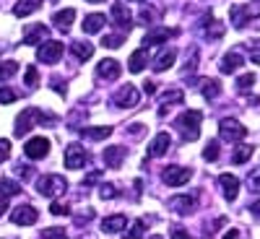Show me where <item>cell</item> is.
I'll return each mask as SVG.
<instances>
[{"label": "cell", "mask_w": 260, "mask_h": 239, "mask_svg": "<svg viewBox=\"0 0 260 239\" xmlns=\"http://www.w3.org/2000/svg\"><path fill=\"white\" fill-rule=\"evenodd\" d=\"M237 236H240V231H237V229H229V231L224 234V239H237Z\"/></svg>", "instance_id": "cell-51"}, {"label": "cell", "mask_w": 260, "mask_h": 239, "mask_svg": "<svg viewBox=\"0 0 260 239\" xmlns=\"http://www.w3.org/2000/svg\"><path fill=\"white\" fill-rule=\"evenodd\" d=\"M8 154H11V141L0 138V161H6V159H8Z\"/></svg>", "instance_id": "cell-43"}, {"label": "cell", "mask_w": 260, "mask_h": 239, "mask_svg": "<svg viewBox=\"0 0 260 239\" xmlns=\"http://www.w3.org/2000/svg\"><path fill=\"white\" fill-rule=\"evenodd\" d=\"M143 231H146V221L141 219V221H136L133 226H130V231H127V239H141V236H143Z\"/></svg>", "instance_id": "cell-39"}, {"label": "cell", "mask_w": 260, "mask_h": 239, "mask_svg": "<svg viewBox=\"0 0 260 239\" xmlns=\"http://www.w3.org/2000/svg\"><path fill=\"white\" fill-rule=\"evenodd\" d=\"M203 159H206V161H216V159H219V141H208V143H206Z\"/></svg>", "instance_id": "cell-35"}, {"label": "cell", "mask_w": 260, "mask_h": 239, "mask_svg": "<svg viewBox=\"0 0 260 239\" xmlns=\"http://www.w3.org/2000/svg\"><path fill=\"white\" fill-rule=\"evenodd\" d=\"M39 236L42 239H68V231H65L62 226H52V229H42Z\"/></svg>", "instance_id": "cell-34"}, {"label": "cell", "mask_w": 260, "mask_h": 239, "mask_svg": "<svg viewBox=\"0 0 260 239\" xmlns=\"http://www.w3.org/2000/svg\"><path fill=\"white\" fill-rule=\"evenodd\" d=\"M247 185H250V190H260V169H255L247 177Z\"/></svg>", "instance_id": "cell-44"}, {"label": "cell", "mask_w": 260, "mask_h": 239, "mask_svg": "<svg viewBox=\"0 0 260 239\" xmlns=\"http://www.w3.org/2000/svg\"><path fill=\"white\" fill-rule=\"evenodd\" d=\"M24 154H26L29 159H45V156L50 154V141H47V138H42V135L29 138L26 146H24Z\"/></svg>", "instance_id": "cell-11"}, {"label": "cell", "mask_w": 260, "mask_h": 239, "mask_svg": "<svg viewBox=\"0 0 260 239\" xmlns=\"http://www.w3.org/2000/svg\"><path fill=\"white\" fill-rule=\"evenodd\" d=\"M99 180H102V172H89V177L83 180V185L89 187V185H94V182H99Z\"/></svg>", "instance_id": "cell-46"}, {"label": "cell", "mask_w": 260, "mask_h": 239, "mask_svg": "<svg viewBox=\"0 0 260 239\" xmlns=\"http://www.w3.org/2000/svg\"><path fill=\"white\" fill-rule=\"evenodd\" d=\"M78 133H81L86 141H104V138L112 135V127H110V125H104V127H81Z\"/></svg>", "instance_id": "cell-24"}, {"label": "cell", "mask_w": 260, "mask_h": 239, "mask_svg": "<svg viewBox=\"0 0 260 239\" xmlns=\"http://www.w3.org/2000/svg\"><path fill=\"white\" fill-rule=\"evenodd\" d=\"M73 18H76V11H73V8H62V11H57V13L52 16V24H55L60 31H68L71 24H73Z\"/></svg>", "instance_id": "cell-23"}, {"label": "cell", "mask_w": 260, "mask_h": 239, "mask_svg": "<svg viewBox=\"0 0 260 239\" xmlns=\"http://www.w3.org/2000/svg\"><path fill=\"white\" fill-rule=\"evenodd\" d=\"M65 47H62V42H55V39H47V42H42L39 50H37V60L39 62H45V65H55L60 57H62Z\"/></svg>", "instance_id": "cell-4"}, {"label": "cell", "mask_w": 260, "mask_h": 239, "mask_svg": "<svg viewBox=\"0 0 260 239\" xmlns=\"http://www.w3.org/2000/svg\"><path fill=\"white\" fill-rule=\"evenodd\" d=\"M52 89H55L60 96H65V89H68V86H65V83H60V81H55V83H52Z\"/></svg>", "instance_id": "cell-48"}, {"label": "cell", "mask_w": 260, "mask_h": 239, "mask_svg": "<svg viewBox=\"0 0 260 239\" xmlns=\"http://www.w3.org/2000/svg\"><path fill=\"white\" fill-rule=\"evenodd\" d=\"M47 34H50V29L45 24H31V26H26L21 42H24V45H42V42L47 39Z\"/></svg>", "instance_id": "cell-13"}, {"label": "cell", "mask_w": 260, "mask_h": 239, "mask_svg": "<svg viewBox=\"0 0 260 239\" xmlns=\"http://www.w3.org/2000/svg\"><path fill=\"white\" fill-rule=\"evenodd\" d=\"M16 175H18L21 180H31V177H34V169L26 166V164H18V166H16Z\"/></svg>", "instance_id": "cell-42"}, {"label": "cell", "mask_w": 260, "mask_h": 239, "mask_svg": "<svg viewBox=\"0 0 260 239\" xmlns=\"http://www.w3.org/2000/svg\"><path fill=\"white\" fill-rule=\"evenodd\" d=\"M96 76H99L102 81H117V78H120V62L112 60V57L102 60V62L96 65Z\"/></svg>", "instance_id": "cell-14"}, {"label": "cell", "mask_w": 260, "mask_h": 239, "mask_svg": "<svg viewBox=\"0 0 260 239\" xmlns=\"http://www.w3.org/2000/svg\"><path fill=\"white\" fill-rule=\"evenodd\" d=\"M89 3H102V0H89Z\"/></svg>", "instance_id": "cell-54"}, {"label": "cell", "mask_w": 260, "mask_h": 239, "mask_svg": "<svg viewBox=\"0 0 260 239\" xmlns=\"http://www.w3.org/2000/svg\"><path fill=\"white\" fill-rule=\"evenodd\" d=\"M146 62H148L146 50H136L133 55H130V60H127V71L130 73H141V71H146Z\"/></svg>", "instance_id": "cell-25"}, {"label": "cell", "mask_w": 260, "mask_h": 239, "mask_svg": "<svg viewBox=\"0 0 260 239\" xmlns=\"http://www.w3.org/2000/svg\"><path fill=\"white\" fill-rule=\"evenodd\" d=\"M201 122H203V115L198 112V110H187V112H182L177 120H175V127L182 133V141H198V135H201Z\"/></svg>", "instance_id": "cell-1"}, {"label": "cell", "mask_w": 260, "mask_h": 239, "mask_svg": "<svg viewBox=\"0 0 260 239\" xmlns=\"http://www.w3.org/2000/svg\"><path fill=\"white\" fill-rule=\"evenodd\" d=\"M8 208V195H0V213H6Z\"/></svg>", "instance_id": "cell-50"}, {"label": "cell", "mask_w": 260, "mask_h": 239, "mask_svg": "<svg viewBox=\"0 0 260 239\" xmlns=\"http://www.w3.org/2000/svg\"><path fill=\"white\" fill-rule=\"evenodd\" d=\"M16 71H18V65H16L13 60L0 62V81H8V78H13V76H16Z\"/></svg>", "instance_id": "cell-33"}, {"label": "cell", "mask_w": 260, "mask_h": 239, "mask_svg": "<svg viewBox=\"0 0 260 239\" xmlns=\"http://www.w3.org/2000/svg\"><path fill=\"white\" fill-rule=\"evenodd\" d=\"M65 190H68V182L60 175H45L42 180H37V192L45 195V198H55V195H62Z\"/></svg>", "instance_id": "cell-3"}, {"label": "cell", "mask_w": 260, "mask_h": 239, "mask_svg": "<svg viewBox=\"0 0 260 239\" xmlns=\"http://www.w3.org/2000/svg\"><path fill=\"white\" fill-rule=\"evenodd\" d=\"M39 122H55V117L52 115H42V110H24L18 115V120H16V135L21 138V135H26L29 130L34 127V125H39Z\"/></svg>", "instance_id": "cell-2"}, {"label": "cell", "mask_w": 260, "mask_h": 239, "mask_svg": "<svg viewBox=\"0 0 260 239\" xmlns=\"http://www.w3.org/2000/svg\"><path fill=\"white\" fill-rule=\"evenodd\" d=\"M175 60H177V52L175 50H161L156 55V60H154V71H159V73L169 71L172 65H175Z\"/></svg>", "instance_id": "cell-22"}, {"label": "cell", "mask_w": 260, "mask_h": 239, "mask_svg": "<svg viewBox=\"0 0 260 239\" xmlns=\"http://www.w3.org/2000/svg\"><path fill=\"white\" fill-rule=\"evenodd\" d=\"M177 29H154V31H148L143 37V45L146 47H154V45H161V42H167L169 37H175Z\"/></svg>", "instance_id": "cell-20"}, {"label": "cell", "mask_w": 260, "mask_h": 239, "mask_svg": "<svg viewBox=\"0 0 260 239\" xmlns=\"http://www.w3.org/2000/svg\"><path fill=\"white\" fill-rule=\"evenodd\" d=\"M143 89H146V94H154V89H156V83H154V81H146V83H143Z\"/></svg>", "instance_id": "cell-49"}, {"label": "cell", "mask_w": 260, "mask_h": 239, "mask_svg": "<svg viewBox=\"0 0 260 239\" xmlns=\"http://www.w3.org/2000/svg\"><path fill=\"white\" fill-rule=\"evenodd\" d=\"M172 239H192L185 229H180V226H175V229H172Z\"/></svg>", "instance_id": "cell-47"}, {"label": "cell", "mask_w": 260, "mask_h": 239, "mask_svg": "<svg viewBox=\"0 0 260 239\" xmlns=\"http://www.w3.org/2000/svg\"><path fill=\"white\" fill-rule=\"evenodd\" d=\"M89 161V151H86L81 143H71L65 148V169H81Z\"/></svg>", "instance_id": "cell-6"}, {"label": "cell", "mask_w": 260, "mask_h": 239, "mask_svg": "<svg viewBox=\"0 0 260 239\" xmlns=\"http://www.w3.org/2000/svg\"><path fill=\"white\" fill-rule=\"evenodd\" d=\"M102 159H104L107 166L117 169V166H122V161H125V148H122V146H110V148H104Z\"/></svg>", "instance_id": "cell-17"}, {"label": "cell", "mask_w": 260, "mask_h": 239, "mask_svg": "<svg viewBox=\"0 0 260 239\" xmlns=\"http://www.w3.org/2000/svg\"><path fill=\"white\" fill-rule=\"evenodd\" d=\"M104 26H107V16L104 13H91V16L83 18V31L86 34H99Z\"/></svg>", "instance_id": "cell-19"}, {"label": "cell", "mask_w": 260, "mask_h": 239, "mask_svg": "<svg viewBox=\"0 0 260 239\" xmlns=\"http://www.w3.org/2000/svg\"><path fill=\"white\" fill-rule=\"evenodd\" d=\"M112 21H115V24L120 26V29H130V24H133V16H130V11L122 6V3H115L112 6Z\"/></svg>", "instance_id": "cell-21"}, {"label": "cell", "mask_w": 260, "mask_h": 239, "mask_svg": "<svg viewBox=\"0 0 260 239\" xmlns=\"http://www.w3.org/2000/svg\"><path fill=\"white\" fill-rule=\"evenodd\" d=\"M201 91H203V96L208 101H213V99H219V94H221V83L216 81V78H208V81L201 83Z\"/></svg>", "instance_id": "cell-28"}, {"label": "cell", "mask_w": 260, "mask_h": 239, "mask_svg": "<svg viewBox=\"0 0 260 239\" xmlns=\"http://www.w3.org/2000/svg\"><path fill=\"white\" fill-rule=\"evenodd\" d=\"M125 37H127V31H125V29H120L117 34H104V37H102V47L115 50V47H120L122 42H125Z\"/></svg>", "instance_id": "cell-30"}, {"label": "cell", "mask_w": 260, "mask_h": 239, "mask_svg": "<svg viewBox=\"0 0 260 239\" xmlns=\"http://www.w3.org/2000/svg\"><path fill=\"white\" fill-rule=\"evenodd\" d=\"M99 198H102V200H112V198H115V187H112L110 182H104V185L99 187Z\"/></svg>", "instance_id": "cell-40"}, {"label": "cell", "mask_w": 260, "mask_h": 239, "mask_svg": "<svg viewBox=\"0 0 260 239\" xmlns=\"http://www.w3.org/2000/svg\"><path fill=\"white\" fill-rule=\"evenodd\" d=\"M219 133H221V141L237 143V141H242V138L247 135V127H245L242 122H237L234 117H226V120L219 122Z\"/></svg>", "instance_id": "cell-5"}, {"label": "cell", "mask_w": 260, "mask_h": 239, "mask_svg": "<svg viewBox=\"0 0 260 239\" xmlns=\"http://www.w3.org/2000/svg\"><path fill=\"white\" fill-rule=\"evenodd\" d=\"M169 146H172V138H169V133H159L154 141H151V146H148V156H154V159L164 156Z\"/></svg>", "instance_id": "cell-18"}, {"label": "cell", "mask_w": 260, "mask_h": 239, "mask_svg": "<svg viewBox=\"0 0 260 239\" xmlns=\"http://www.w3.org/2000/svg\"><path fill=\"white\" fill-rule=\"evenodd\" d=\"M125 226H127V216H120V213H115V216H104V221H102V231H104V234L125 231Z\"/></svg>", "instance_id": "cell-15"}, {"label": "cell", "mask_w": 260, "mask_h": 239, "mask_svg": "<svg viewBox=\"0 0 260 239\" xmlns=\"http://www.w3.org/2000/svg\"><path fill=\"white\" fill-rule=\"evenodd\" d=\"M219 185L224 190V198L226 200H234L237 195H240V180H237L234 175H219Z\"/></svg>", "instance_id": "cell-16"}, {"label": "cell", "mask_w": 260, "mask_h": 239, "mask_svg": "<svg viewBox=\"0 0 260 239\" xmlns=\"http://www.w3.org/2000/svg\"><path fill=\"white\" fill-rule=\"evenodd\" d=\"M18 99V91L11 86H0V104H13Z\"/></svg>", "instance_id": "cell-36"}, {"label": "cell", "mask_w": 260, "mask_h": 239, "mask_svg": "<svg viewBox=\"0 0 260 239\" xmlns=\"http://www.w3.org/2000/svg\"><path fill=\"white\" fill-rule=\"evenodd\" d=\"M42 3H45V0H18L13 13L16 16H31L37 8H42Z\"/></svg>", "instance_id": "cell-27"}, {"label": "cell", "mask_w": 260, "mask_h": 239, "mask_svg": "<svg viewBox=\"0 0 260 239\" xmlns=\"http://www.w3.org/2000/svg\"><path fill=\"white\" fill-rule=\"evenodd\" d=\"M21 192V182H13V180H0V195H18Z\"/></svg>", "instance_id": "cell-32"}, {"label": "cell", "mask_w": 260, "mask_h": 239, "mask_svg": "<svg viewBox=\"0 0 260 239\" xmlns=\"http://www.w3.org/2000/svg\"><path fill=\"white\" fill-rule=\"evenodd\" d=\"M138 99H141V94L136 91V86H130V83H125L122 89L115 91V104L122 107V110H127V107H136Z\"/></svg>", "instance_id": "cell-12"}, {"label": "cell", "mask_w": 260, "mask_h": 239, "mask_svg": "<svg viewBox=\"0 0 260 239\" xmlns=\"http://www.w3.org/2000/svg\"><path fill=\"white\" fill-rule=\"evenodd\" d=\"M252 83H255V73H245V76L237 78V89L247 91V89H252Z\"/></svg>", "instance_id": "cell-38"}, {"label": "cell", "mask_w": 260, "mask_h": 239, "mask_svg": "<svg viewBox=\"0 0 260 239\" xmlns=\"http://www.w3.org/2000/svg\"><path fill=\"white\" fill-rule=\"evenodd\" d=\"M250 211H252V213H260V200H257V203H252V206H250Z\"/></svg>", "instance_id": "cell-52"}, {"label": "cell", "mask_w": 260, "mask_h": 239, "mask_svg": "<svg viewBox=\"0 0 260 239\" xmlns=\"http://www.w3.org/2000/svg\"><path fill=\"white\" fill-rule=\"evenodd\" d=\"M229 16H232V26L234 29H245V24H247L250 18H257L260 16V8L252 6V11H250L245 6H234V8H229Z\"/></svg>", "instance_id": "cell-10"}, {"label": "cell", "mask_w": 260, "mask_h": 239, "mask_svg": "<svg viewBox=\"0 0 260 239\" xmlns=\"http://www.w3.org/2000/svg\"><path fill=\"white\" fill-rule=\"evenodd\" d=\"M71 52L76 55V60H91V55H94V47L89 45V42H73L71 45Z\"/></svg>", "instance_id": "cell-29"}, {"label": "cell", "mask_w": 260, "mask_h": 239, "mask_svg": "<svg viewBox=\"0 0 260 239\" xmlns=\"http://www.w3.org/2000/svg\"><path fill=\"white\" fill-rule=\"evenodd\" d=\"M148 239H164V236L161 234H154V236H148Z\"/></svg>", "instance_id": "cell-53"}, {"label": "cell", "mask_w": 260, "mask_h": 239, "mask_svg": "<svg viewBox=\"0 0 260 239\" xmlns=\"http://www.w3.org/2000/svg\"><path fill=\"white\" fill-rule=\"evenodd\" d=\"M192 177V172L185 169V166H167L161 172V180L169 185V187H180V185H187Z\"/></svg>", "instance_id": "cell-7"}, {"label": "cell", "mask_w": 260, "mask_h": 239, "mask_svg": "<svg viewBox=\"0 0 260 239\" xmlns=\"http://www.w3.org/2000/svg\"><path fill=\"white\" fill-rule=\"evenodd\" d=\"M37 219H39V213H37V208L34 206H16L13 208V216H11V221L16 224V226H31V224H37Z\"/></svg>", "instance_id": "cell-9"}, {"label": "cell", "mask_w": 260, "mask_h": 239, "mask_svg": "<svg viewBox=\"0 0 260 239\" xmlns=\"http://www.w3.org/2000/svg\"><path fill=\"white\" fill-rule=\"evenodd\" d=\"M177 101H182V91H172V94H167V96H164V104L159 107V115H167L169 104H177Z\"/></svg>", "instance_id": "cell-37"}, {"label": "cell", "mask_w": 260, "mask_h": 239, "mask_svg": "<svg viewBox=\"0 0 260 239\" xmlns=\"http://www.w3.org/2000/svg\"><path fill=\"white\" fill-rule=\"evenodd\" d=\"M68 211H71L68 203H52V206H50V213H52V216H68Z\"/></svg>", "instance_id": "cell-41"}, {"label": "cell", "mask_w": 260, "mask_h": 239, "mask_svg": "<svg viewBox=\"0 0 260 239\" xmlns=\"http://www.w3.org/2000/svg\"><path fill=\"white\" fill-rule=\"evenodd\" d=\"M169 208L177 216H190L198 208V195H175V198L169 200Z\"/></svg>", "instance_id": "cell-8"}, {"label": "cell", "mask_w": 260, "mask_h": 239, "mask_svg": "<svg viewBox=\"0 0 260 239\" xmlns=\"http://www.w3.org/2000/svg\"><path fill=\"white\" fill-rule=\"evenodd\" d=\"M24 81H26V86H37L39 83V73L34 68H26V78Z\"/></svg>", "instance_id": "cell-45"}, {"label": "cell", "mask_w": 260, "mask_h": 239, "mask_svg": "<svg viewBox=\"0 0 260 239\" xmlns=\"http://www.w3.org/2000/svg\"><path fill=\"white\" fill-rule=\"evenodd\" d=\"M252 156V146H237L232 154V164H245Z\"/></svg>", "instance_id": "cell-31"}, {"label": "cell", "mask_w": 260, "mask_h": 239, "mask_svg": "<svg viewBox=\"0 0 260 239\" xmlns=\"http://www.w3.org/2000/svg\"><path fill=\"white\" fill-rule=\"evenodd\" d=\"M242 62H245V57L240 52H226L221 57V73H232L237 68H242Z\"/></svg>", "instance_id": "cell-26"}]
</instances>
